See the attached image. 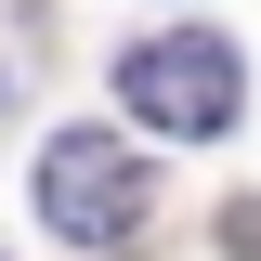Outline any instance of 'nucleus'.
Returning a JSON list of instances; mask_svg holds the SVG:
<instances>
[{
    "instance_id": "obj_1",
    "label": "nucleus",
    "mask_w": 261,
    "mask_h": 261,
    "mask_svg": "<svg viewBox=\"0 0 261 261\" xmlns=\"http://www.w3.org/2000/svg\"><path fill=\"white\" fill-rule=\"evenodd\" d=\"M118 105L144 130H183V144H222L235 130V53L209 27H170V39H130L118 53Z\"/></svg>"
},
{
    "instance_id": "obj_2",
    "label": "nucleus",
    "mask_w": 261,
    "mask_h": 261,
    "mask_svg": "<svg viewBox=\"0 0 261 261\" xmlns=\"http://www.w3.org/2000/svg\"><path fill=\"white\" fill-rule=\"evenodd\" d=\"M144 209H157V183H144V157H130L118 130H53V144H39V222L53 235L118 248Z\"/></svg>"
}]
</instances>
